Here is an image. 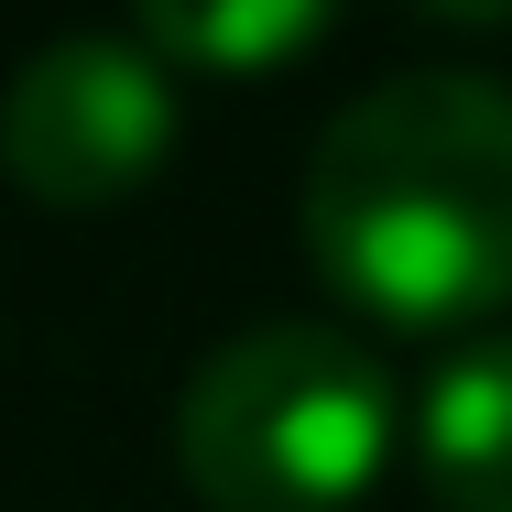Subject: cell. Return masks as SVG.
I'll list each match as a JSON object with an SVG mask.
<instances>
[{"mask_svg":"<svg viewBox=\"0 0 512 512\" xmlns=\"http://www.w3.org/2000/svg\"><path fill=\"white\" fill-rule=\"evenodd\" d=\"M393 458V371L349 327H240L175 393V469L207 512H349Z\"/></svg>","mask_w":512,"mask_h":512,"instance_id":"cell-2","label":"cell"},{"mask_svg":"<svg viewBox=\"0 0 512 512\" xmlns=\"http://www.w3.org/2000/svg\"><path fill=\"white\" fill-rule=\"evenodd\" d=\"M414 469L447 512H512V338H469L425 371Z\"/></svg>","mask_w":512,"mask_h":512,"instance_id":"cell-4","label":"cell"},{"mask_svg":"<svg viewBox=\"0 0 512 512\" xmlns=\"http://www.w3.org/2000/svg\"><path fill=\"white\" fill-rule=\"evenodd\" d=\"M175 153V66L142 33H66L0 88V175L33 207H120Z\"/></svg>","mask_w":512,"mask_h":512,"instance_id":"cell-3","label":"cell"},{"mask_svg":"<svg viewBox=\"0 0 512 512\" xmlns=\"http://www.w3.org/2000/svg\"><path fill=\"white\" fill-rule=\"evenodd\" d=\"M316 33H327V11L316 0H164V11H142V44L164 55V66H197V77H251V66H284V55H306Z\"/></svg>","mask_w":512,"mask_h":512,"instance_id":"cell-5","label":"cell"},{"mask_svg":"<svg viewBox=\"0 0 512 512\" xmlns=\"http://www.w3.org/2000/svg\"><path fill=\"white\" fill-rule=\"evenodd\" d=\"M306 262L382 327L512 306V88L469 66L360 88L306 153Z\"/></svg>","mask_w":512,"mask_h":512,"instance_id":"cell-1","label":"cell"}]
</instances>
